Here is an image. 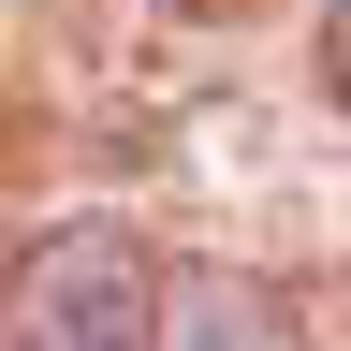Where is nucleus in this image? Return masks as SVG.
Masks as SVG:
<instances>
[{
  "label": "nucleus",
  "instance_id": "f257e3e1",
  "mask_svg": "<svg viewBox=\"0 0 351 351\" xmlns=\"http://www.w3.org/2000/svg\"><path fill=\"white\" fill-rule=\"evenodd\" d=\"M161 278L176 263L132 219H59L0 293V337L15 351H161Z\"/></svg>",
  "mask_w": 351,
  "mask_h": 351
},
{
  "label": "nucleus",
  "instance_id": "f03ea898",
  "mask_svg": "<svg viewBox=\"0 0 351 351\" xmlns=\"http://www.w3.org/2000/svg\"><path fill=\"white\" fill-rule=\"evenodd\" d=\"M161 351H307V322L249 263H176L161 278Z\"/></svg>",
  "mask_w": 351,
  "mask_h": 351
},
{
  "label": "nucleus",
  "instance_id": "7ed1b4c3",
  "mask_svg": "<svg viewBox=\"0 0 351 351\" xmlns=\"http://www.w3.org/2000/svg\"><path fill=\"white\" fill-rule=\"evenodd\" d=\"M322 88L351 103V0H322Z\"/></svg>",
  "mask_w": 351,
  "mask_h": 351
},
{
  "label": "nucleus",
  "instance_id": "20e7f679",
  "mask_svg": "<svg viewBox=\"0 0 351 351\" xmlns=\"http://www.w3.org/2000/svg\"><path fill=\"white\" fill-rule=\"evenodd\" d=\"M147 15H249V0H147Z\"/></svg>",
  "mask_w": 351,
  "mask_h": 351
}]
</instances>
